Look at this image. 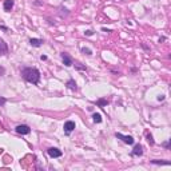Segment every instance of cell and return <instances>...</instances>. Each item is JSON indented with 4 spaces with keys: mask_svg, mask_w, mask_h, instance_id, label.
Wrapping results in <instances>:
<instances>
[{
    "mask_svg": "<svg viewBox=\"0 0 171 171\" xmlns=\"http://www.w3.org/2000/svg\"><path fill=\"white\" fill-rule=\"evenodd\" d=\"M21 78L24 79L27 83H31V84H35L38 86L39 82H40V71L36 68V67H23L21 68Z\"/></svg>",
    "mask_w": 171,
    "mask_h": 171,
    "instance_id": "obj_1",
    "label": "cell"
},
{
    "mask_svg": "<svg viewBox=\"0 0 171 171\" xmlns=\"http://www.w3.org/2000/svg\"><path fill=\"white\" fill-rule=\"evenodd\" d=\"M115 138L120 139L123 143H126V144H130V146L135 143V139L131 136V135H123V134H120V132H115Z\"/></svg>",
    "mask_w": 171,
    "mask_h": 171,
    "instance_id": "obj_2",
    "label": "cell"
},
{
    "mask_svg": "<svg viewBox=\"0 0 171 171\" xmlns=\"http://www.w3.org/2000/svg\"><path fill=\"white\" fill-rule=\"evenodd\" d=\"M76 128V124H75V122L74 120H67L66 123H64V126H63V130H64V134L67 135H71V132L74 131V130Z\"/></svg>",
    "mask_w": 171,
    "mask_h": 171,
    "instance_id": "obj_3",
    "label": "cell"
},
{
    "mask_svg": "<svg viewBox=\"0 0 171 171\" xmlns=\"http://www.w3.org/2000/svg\"><path fill=\"white\" fill-rule=\"evenodd\" d=\"M15 131L19 135H28V134H31V127L27 124H17L15 127Z\"/></svg>",
    "mask_w": 171,
    "mask_h": 171,
    "instance_id": "obj_4",
    "label": "cell"
},
{
    "mask_svg": "<svg viewBox=\"0 0 171 171\" xmlns=\"http://www.w3.org/2000/svg\"><path fill=\"white\" fill-rule=\"evenodd\" d=\"M60 58H62V62H63V64H64L66 67L74 66V59L70 56L67 52H62V54H60Z\"/></svg>",
    "mask_w": 171,
    "mask_h": 171,
    "instance_id": "obj_5",
    "label": "cell"
},
{
    "mask_svg": "<svg viewBox=\"0 0 171 171\" xmlns=\"http://www.w3.org/2000/svg\"><path fill=\"white\" fill-rule=\"evenodd\" d=\"M47 154H48L50 158L55 159V158H60L63 155V152L59 149H56V147H50V149H47Z\"/></svg>",
    "mask_w": 171,
    "mask_h": 171,
    "instance_id": "obj_6",
    "label": "cell"
},
{
    "mask_svg": "<svg viewBox=\"0 0 171 171\" xmlns=\"http://www.w3.org/2000/svg\"><path fill=\"white\" fill-rule=\"evenodd\" d=\"M130 155L134 156V158L142 156V155H143V147H142V144H135L134 149H132V151L130 152Z\"/></svg>",
    "mask_w": 171,
    "mask_h": 171,
    "instance_id": "obj_7",
    "label": "cell"
},
{
    "mask_svg": "<svg viewBox=\"0 0 171 171\" xmlns=\"http://www.w3.org/2000/svg\"><path fill=\"white\" fill-rule=\"evenodd\" d=\"M8 44L5 43V40L0 38V56H5L8 55Z\"/></svg>",
    "mask_w": 171,
    "mask_h": 171,
    "instance_id": "obj_8",
    "label": "cell"
},
{
    "mask_svg": "<svg viewBox=\"0 0 171 171\" xmlns=\"http://www.w3.org/2000/svg\"><path fill=\"white\" fill-rule=\"evenodd\" d=\"M15 5V0H4V4H3V8L5 12H9V11H12Z\"/></svg>",
    "mask_w": 171,
    "mask_h": 171,
    "instance_id": "obj_9",
    "label": "cell"
},
{
    "mask_svg": "<svg viewBox=\"0 0 171 171\" xmlns=\"http://www.w3.org/2000/svg\"><path fill=\"white\" fill-rule=\"evenodd\" d=\"M43 43H44V40L43 39H38V38H31L29 39V44H31L32 47H42L43 45Z\"/></svg>",
    "mask_w": 171,
    "mask_h": 171,
    "instance_id": "obj_10",
    "label": "cell"
},
{
    "mask_svg": "<svg viewBox=\"0 0 171 171\" xmlns=\"http://www.w3.org/2000/svg\"><path fill=\"white\" fill-rule=\"evenodd\" d=\"M66 86H67V88H70L71 91H78V84H76V82H75L72 78L67 80Z\"/></svg>",
    "mask_w": 171,
    "mask_h": 171,
    "instance_id": "obj_11",
    "label": "cell"
},
{
    "mask_svg": "<svg viewBox=\"0 0 171 171\" xmlns=\"http://www.w3.org/2000/svg\"><path fill=\"white\" fill-rule=\"evenodd\" d=\"M92 120H94V123H102V120H103V118H102V114H99V112H94L92 114Z\"/></svg>",
    "mask_w": 171,
    "mask_h": 171,
    "instance_id": "obj_12",
    "label": "cell"
},
{
    "mask_svg": "<svg viewBox=\"0 0 171 171\" xmlns=\"http://www.w3.org/2000/svg\"><path fill=\"white\" fill-rule=\"evenodd\" d=\"M152 164H156V166H170L168 161H158V159H154V161H150Z\"/></svg>",
    "mask_w": 171,
    "mask_h": 171,
    "instance_id": "obj_13",
    "label": "cell"
},
{
    "mask_svg": "<svg viewBox=\"0 0 171 171\" xmlns=\"http://www.w3.org/2000/svg\"><path fill=\"white\" fill-rule=\"evenodd\" d=\"M108 103H110L108 100H107V99H103V98H102V99H99V100H96V104L99 106V107H106V106H107Z\"/></svg>",
    "mask_w": 171,
    "mask_h": 171,
    "instance_id": "obj_14",
    "label": "cell"
},
{
    "mask_svg": "<svg viewBox=\"0 0 171 171\" xmlns=\"http://www.w3.org/2000/svg\"><path fill=\"white\" fill-rule=\"evenodd\" d=\"M80 51H82V54H84V55H87V56H91V55H92V50L88 48V47H82Z\"/></svg>",
    "mask_w": 171,
    "mask_h": 171,
    "instance_id": "obj_15",
    "label": "cell"
},
{
    "mask_svg": "<svg viewBox=\"0 0 171 171\" xmlns=\"http://www.w3.org/2000/svg\"><path fill=\"white\" fill-rule=\"evenodd\" d=\"M146 138H147V142L150 143V146H154L155 144V140H154V138H152V134L151 132H147L146 134Z\"/></svg>",
    "mask_w": 171,
    "mask_h": 171,
    "instance_id": "obj_16",
    "label": "cell"
},
{
    "mask_svg": "<svg viewBox=\"0 0 171 171\" xmlns=\"http://www.w3.org/2000/svg\"><path fill=\"white\" fill-rule=\"evenodd\" d=\"M75 68L79 70V71H87V67L86 66H82L80 63H75Z\"/></svg>",
    "mask_w": 171,
    "mask_h": 171,
    "instance_id": "obj_17",
    "label": "cell"
},
{
    "mask_svg": "<svg viewBox=\"0 0 171 171\" xmlns=\"http://www.w3.org/2000/svg\"><path fill=\"white\" fill-rule=\"evenodd\" d=\"M8 100H7V98H4V96H0V107H3V106L7 103Z\"/></svg>",
    "mask_w": 171,
    "mask_h": 171,
    "instance_id": "obj_18",
    "label": "cell"
},
{
    "mask_svg": "<svg viewBox=\"0 0 171 171\" xmlns=\"http://www.w3.org/2000/svg\"><path fill=\"white\" fill-rule=\"evenodd\" d=\"M84 35H86V36H92L94 31H92V29H87V31H84Z\"/></svg>",
    "mask_w": 171,
    "mask_h": 171,
    "instance_id": "obj_19",
    "label": "cell"
},
{
    "mask_svg": "<svg viewBox=\"0 0 171 171\" xmlns=\"http://www.w3.org/2000/svg\"><path fill=\"white\" fill-rule=\"evenodd\" d=\"M162 146L164 147L166 150H170V140H167V142H164V143H162Z\"/></svg>",
    "mask_w": 171,
    "mask_h": 171,
    "instance_id": "obj_20",
    "label": "cell"
},
{
    "mask_svg": "<svg viewBox=\"0 0 171 171\" xmlns=\"http://www.w3.org/2000/svg\"><path fill=\"white\" fill-rule=\"evenodd\" d=\"M156 99H158V102H163V100L166 99V96H164V95H159Z\"/></svg>",
    "mask_w": 171,
    "mask_h": 171,
    "instance_id": "obj_21",
    "label": "cell"
},
{
    "mask_svg": "<svg viewBox=\"0 0 171 171\" xmlns=\"http://www.w3.org/2000/svg\"><path fill=\"white\" fill-rule=\"evenodd\" d=\"M102 31H103V32L110 33V32H112V29H108V28H106V27H102Z\"/></svg>",
    "mask_w": 171,
    "mask_h": 171,
    "instance_id": "obj_22",
    "label": "cell"
},
{
    "mask_svg": "<svg viewBox=\"0 0 171 171\" xmlns=\"http://www.w3.org/2000/svg\"><path fill=\"white\" fill-rule=\"evenodd\" d=\"M5 74V68L4 67H0V76H3Z\"/></svg>",
    "mask_w": 171,
    "mask_h": 171,
    "instance_id": "obj_23",
    "label": "cell"
},
{
    "mask_svg": "<svg viewBox=\"0 0 171 171\" xmlns=\"http://www.w3.org/2000/svg\"><path fill=\"white\" fill-rule=\"evenodd\" d=\"M0 29H3V31L7 32V31H8V27H5V26H3V24H0Z\"/></svg>",
    "mask_w": 171,
    "mask_h": 171,
    "instance_id": "obj_24",
    "label": "cell"
},
{
    "mask_svg": "<svg viewBox=\"0 0 171 171\" xmlns=\"http://www.w3.org/2000/svg\"><path fill=\"white\" fill-rule=\"evenodd\" d=\"M40 60H47V56L45 55H42V56H40Z\"/></svg>",
    "mask_w": 171,
    "mask_h": 171,
    "instance_id": "obj_25",
    "label": "cell"
},
{
    "mask_svg": "<svg viewBox=\"0 0 171 171\" xmlns=\"http://www.w3.org/2000/svg\"><path fill=\"white\" fill-rule=\"evenodd\" d=\"M164 40H166V38H164V36H162L161 39H159V43H162V42H164Z\"/></svg>",
    "mask_w": 171,
    "mask_h": 171,
    "instance_id": "obj_26",
    "label": "cell"
},
{
    "mask_svg": "<svg viewBox=\"0 0 171 171\" xmlns=\"http://www.w3.org/2000/svg\"><path fill=\"white\" fill-rule=\"evenodd\" d=\"M35 5H42V2H33Z\"/></svg>",
    "mask_w": 171,
    "mask_h": 171,
    "instance_id": "obj_27",
    "label": "cell"
}]
</instances>
